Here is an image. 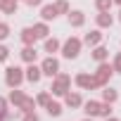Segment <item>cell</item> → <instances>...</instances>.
Instances as JSON below:
<instances>
[{
    "mask_svg": "<svg viewBox=\"0 0 121 121\" xmlns=\"http://www.w3.org/2000/svg\"><path fill=\"white\" fill-rule=\"evenodd\" d=\"M69 90H71V78H69L67 74H57V76H52V86H50V93H52V95L64 97Z\"/></svg>",
    "mask_w": 121,
    "mask_h": 121,
    "instance_id": "cell-1",
    "label": "cell"
},
{
    "mask_svg": "<svg viewBox=\"0 0 121 121\" xmlns=\"http://www.w3.org/2000/svg\"><path fill=\"white\" fill-rule=\"evenodd\" d=\"M81 45H83V40H78V38H69V40H64L62 43V55L67 57V59H76L78 57V52H81Z\"/></svg>",
    "mask_w": 121,
    "mask_h": 121,
    "instance_id": "cell-2",
    "label": "cell"
},
{
    "mask_svg": "<svg viewBox=\"0 0 121 121\" xmlns=\"http://www.w3.org/2000/svg\"><path fill=\"white\" fill-rule=\"evenodd\" d=\"M112 74H114L112 64H109V62H100V67H97V71H95V83H97V88H102V86H109V78H112Z\"/></svg>",
    "mask_w": 121,
    "mask_h": 121,
    "instance_id": "cell-3",
    "label": "cell"
},
{
    "mask_svg": "<svg viewBox=\"0 0 121 121\" xmlns=\"http://www.w3.org/2000/svg\"><path fill=\"white\" fill-rule=\"evenodd\" d=\"M24 81V71L19 67H7L5 69V83L10 88H19V83Z\"/></svg>",
    "mask_w": 121,
    "mask_h": 121,
    "instance_id": "cell-4",
    "label": "cell"
},
{
    "mask_svg": "<svg viewBox=\"0 0 121 121\" xmlns=\"http://www.w3.org/2000/svg\"><path fill=\"white\" fill-rule=\"evenodd\" d=\"M40 71H43V76H57L59 74V62H57V59L50 55L48 59H43V64H40Z\"/></svg>",
    "mask_w": 121,
    "mask_h": 121,
    "instance_id": "cell-5",
    "label": "cell"
},
{
    "mask_svg": "<svg viewBox=\"0 0 121 121\" xmlns=\"http://www.w3.org/2000/svg\"><path fill=\"white\" fill-rule=\"evenodd\" d=\"M76 86H78V88H83V90L97 88V83H95V76H90V74H78V76H76Z\"/></svg>",
    "mask_w": 121,
    "mask_h": 121,
    "instance_id": "cell-6",
    "label": "cell"
},
{
    "mask_svg": "<svg viewBox=\"0 0 121 121\" xmlns=\"http://www.w3.org/2000/svg\"><path fill=\"white\" fill-rule=\"evenodd\" d=\"M40 76H43V71H40V67H36L33 62H31V64H29V69L24 71V78H26V81H31V83H38V81H40Z\"/></svg>",
    "mask_w": 121,
    "mask_h": 121,
    "instance_id": "cell-7",
    "label": "cell"
},
{
    "mask_svg": "<svg viewBox=\"0 0 121 121\" xmlns=\"http://www.w3.org/2000/svg\"><path fill=\"white\" fill-rule=\"evenodd\" d=\"M36 40H38V36H36L33 26H26V29H22V43H24V45H33Z\"/></svg>",
    "mask_w": 121,
    "mask_h": 121,
    "instance_id": "cell-8",
    "label": "cell"
},
{
    "mask_svg": "<svg viewBox=\"0 0 121 121\" xmlns=\"http://www.w3.org/2000/svg\"><path fill=\"white\" fill-rule=\"evenodd\" d=\"M64 104H67V107H71V109H76V107H81V104H83V100H81V95H78V93H71V90H69V93L64 95Z\"/></svg>",
    "mask_w": 121,
    "mask_h": 121,
    "instance_id": "cell-9",
    "label": "cell"
},
{
    "mask_svg": "<svg viewBox=\"0 0 121 121\" xmlns=\"http://www.w3.org/2000/svg\"><path fill=\"white\" fill-rule=\"evenodd\" d=\"M57 14H59V12H57L55 5H43V7H40V17H43V22H52Z\"/></svg>",
    "mask_w": 121,
    "mask_h": 121,
    "instance_id": "cell-10",
    "label": "cell"
},
{
    "mask_svg": "<svg viewBox=\"0 0 121 121\" xmlns=\"http://www.w3.org/2000/svg\"><path fill=\"white\" fill-rule=\"evenodd\" d=\"M19 55H22V59H24L26 64H31V62H36V55H38V52H36L33 45H24V50H22Z\"/></svg>",
    "mask_w": 121,
    "mask_h": 121,
    "instance_id": "cell-11",
    "label": "cell"
},
{
    "mask_svg": "<svg viewBox=\"0 0 121 121\" xmlns=\"http://www.w3.org/2000/svg\"><path fill=\"white\" fill-rule=\"evenodd\" d=\"M67 14H69V24H71V26H83V22H86V14H83V12H78V10L71 12V10H69Z\"/></svg>",
    "mask_w": 121,
    "mask_h": 121,
    "instance_id": "cell-12",
    "label": "cell"
},
{
    "mask_svg": "<svg viewBox=\"0 0 121 121\" xmlns=\"http://www.w3.org/2000/svg\"><path fill=\"white\" fill-rule=\"evenodd\" d=\"M95 22H97V26H100V29H109V26L114 24V17H112L109 12H100Z\"/></svg>",
    "mask_w": 121,
    "mask_h": 121,
    "instance_id": "cell-13",
    "label": "cell"
},
{
    "mask_svg": "<svg viewBox=\"0 0 121 121\" xmlns=\"http://www.w3.org/2000/svg\"><path fill=\"white\" fill-rule=\"evenodd\" d=\"M100 40H102V33L95 29V31H90V33H86V38H83V43L86 45H90V48H95V45H100Z\"/></svg>",
    "mask_w": 121,
    "mask_h": 121,
    "instance_id": "cell-14",
    "label": "cell"
},
{
    "mask_svg": "<svg viewBox=\"0 0 121 121\" xmlns=\"http://www.w3.org/2000/svg\"><path fill=\"white\" fill-rule=\"evenodd\" d=\"M81 107H83V112H86L88 116H97V112H100V102H97V100H88V102H83Z\"/></svg>",
    "mask_w": 121,
    "mask_h": 121,
    "instance_id": "cell-15",
    "label": "cell"
},
{
    "mask_svg": "<svg viewBox=\"0 0 121 121\" xmlns=\"http://www.w3.org/2000/svg\"><path fill=\"white\" fill-rule=\"evenodd\" d=\"M107 55H109V50L104 45H95V50H93V59L95 62H107Z\"/></svg>",
    "mask_w": 121,
    "mask_h": 121,
    "instance_id": "cell-16",
    "label": "cell"
},
{
    "mask_svg": "<svg viewBox=\"0 0 121 121\" xmlns=\"http://www.w3.org/2000/svg\"><path fill=\"white\" fill-rule=\"evenodd\" d=\"M116 97H119V93H116L114 88L102 86V100H104V102H109V104H112V102H116Z\"/></svg>",
    "mask_w": 121,
    "mask_h": 121,
    "instance_id": "cell-17",
    "label": "cell"
},
{
    "mask_svg": "<svg viewBox=\"0 0 121 121\" xmlns=\"http://www.w3.org/2000/svg\"><path fill=\"white\" fill-rule=\"evenodd\" d=\"M24 97H26V95H24L19 88H14V90H10V97H7V102H12L14 107H19V104L24 102Z\"/></svg>",
    "mask_w": 121,
    "mask_h": 121,
    "instance_id": "cell-18",
    "label": "cell"
},
{
    "mask_svg": "<svg viewBox=\"0 0 121 121\" xmlns=\"http://www.w3.org/2000/svg\"><path fill=\"white\" fill-rule=\"evenodd\" d=\"M33 31H36V36H38V38H48V33H50L48 22H38V24H33Z\"/></svg>",
    "mask_w": 121,
    "mask_h": 121,
    "instance_id": "cell-19",
    "label": "cell"
},
{
    "mask_svg": "<svg viewBox=\"0 0 121 121\" xmlns=\"http://www.w3.org/2000/svg\"><path fill=\"white\" fill-rule=\"evenodd\" d=\"M45 109H48V114H50V116H59V114H62V104L55 102V100H50V102L45 104Z\"/></svg>",
    "mask_w": 121,
    "mask_h": 121,
    "instance_id": "cell-20",
    "label": "cell"
},
{
    "mask_svg": "<svg viewBox=\"0 0 121 121\" xmlns=\"http://www.w3.org/2000/svg\"><path fill=\"white\" fill-rule=\"evenodd\" d=\"M59 48H62V43H59L57 38H45V52L52 55V52H57Z\"/></svg>",
    "mask_w": 121,
    "mask_h": 121,
    "instance_id": "cell-21",
    "label": "cell"
},
{
    "mask_svg": "<svg viewBox=\"0 0 121 121\" xmlns=\"http://www.w3.org/2000/svg\"><path fill=\"white\" fill-rule=\"evenodd\" d=\"M17 109H22V114H24V112H33V109H36V100H33V97H24V102H22Z\"/></svg>",
    "mask_w": 121,
    "mask_h": 121,
    "instance_id": "cell-22",
    "label": "cell"
},
{
    "mask_svg": "<svg viewBox=\"0 0 121 121\" xmlns=\"http://www.w3.org/2000/svg\"><path fill=\"white\" fill-rule=\"evenodd\" d=\"M50 102V90H43V93H38V97H36V104H48Z\"/></svg>",
    "mask_w": 121,
    "mask_h": 121,
    "instance_id": "cell-23",
    "label": "cell"
},
{
    "mask_svg": "<svg viewBox=\"0 0 121 121\" xmlns=\"http://www.w3.org/2000/svg\"><path fill=\"white\" fill-rule=\"evenodd\" d=\"M97 116H112V104L109 102H100V112Z\"/></svg>",
    "mask_w": 121,
    "mask_h": 121,
    "instance_id": "cell-24",
    "label": "cell"
},
{
    "mask_svg": "<svg viewBox=\"0 0 121 121\" xmlns=\"http://www.w3.org/2000/svg\"><path fill=\"white\" fill-rule=\"evenodd\" d=\"M112 3H114V0H95V5H97V10H100V12H109Z\"/></svg>",
    "mask_w": 121,
    "mask_h": 121,
    "instance_id": "cell-25",
    "label": "cell"
},
{
    "mask_svg": "<svg viewBox=\"0 0 121 121\" xmlns=\"http://www.w3.org/2000/svg\"><path fill=\"white\" fill-rule=\"evenodd\" d=\"M55 7H57V12H64V14H67V12L71 10V7H69V3H67V0H57V3H55Z\"/></svg>",
    "mask_w": 121,
    "mask_h": 121,
    "instance_id": "cell-26",
    "label": "cell"
},
{
    "mask_svg": "<svg viewBox=\"0 0 121 121\" xmlns=\"http://www.w3.org/2000/svg\"><path fill=\"white\" fill-rule=\"evenodd\" d=\"M112 69H114V74H121V52H116L114 62H112Z\"/></svg>",
    "mask_w": 121,
    "mask_h": 121,
    "instance_id": "cell-27",
    "label": "cell"
},
{
    "mask_svg": "<svg viewBox=\"0 0 121 121\" xmlns=\"http://www.w3.org/2000/svg\"><path fill=\"white\" fill-rule=\"evenodd\" d=\"M7 36H10V26H7L5 22H0V40H5Z\"/></svg>",
    "mask_w": 121,
    "mask_h": 121,
    "instance_id": "cell-28",
    "label": "cell"
},
{
    "mask_svg": "<svg viewBox=\"0 0 121 121\" xmlns=\"http://www.w3.org/2000/svg\"><path fill=\"white\" fill-rule=\"evenodd\" d=\"M3 12H5V14H14V12H17V0H10L7 7H5Z\"/></svg>",
    "mask_w": 121,
    "mask_h": 121,
    "instance_id": "cell-29",
    "label": "cell"
},
{
    "mask_svg": "<svg viewBox=\"0 0 121 121\" xmlns=\"http://www.w3.org/2000/svg\"><path fill=\"white\" fill-rule=\"evenodd\" d=\"M0 116L7 119V100H5V97H0Z\"/></svg>",
    "mask_w": 121,
    "mask_h": 121,
    "instance_id": "cell-30",
    "label": "cell"
},
{
    "mask_svg": "<svg viewBox=\"0 0 121 121\" xmlns=\"http://www.w3.org/2000/svg\"><path fill=\"white\" fill-rule=\"evenodd\" d=\"M7 57H10V50L5 45H0V62H7Z\"/></svg>",
    "mask_w": 121,
    "mask_h": 121,
    "instance_id": "cell-31",
    "label": "cell"
},
{
    "mask_svg": "<svg viewBox=\"0 0 121 121\" xmlns=\"http://www.w3.org/2000/svg\"><path fill=\"white\" fill-rule=\"evenodd\" d=\"M22 121H38V116H36V112H24Z\"/></svg>",
    "mask_w": 121,
    "mask_h": 121,
    "instance_id": "cell-32",
    "label": "cell"
},
{
    "mask_svg": "<svg viewBox=\"0 0 121 121\" xmlns=\"http://www.w3.org/2000/svg\"><path fill=\"white\" fill-rule=\"evenodd\" d=\"M24 3H26V5H29V7H38V5H40V3H43V0H24Z\"/></svg>",
    "mask_w": 121,
    "mask_h": 121,
    "instance_id": "cell-33",
    "label": "cell"
},
{
    "mask_svg": "<svg viewBox=\"0 0 121 121\" xmlns=\"http://www.w3.org/2000/svg\"><path fill=\"white\" fill-rule=\"evenodd\" d=\"M7 3H10V0H0V10H5V7H7Z\"/></svg>",
    "mask_w": 121,
    "mask_h": 121,
    "instance_id": "cell-34",
    "label": "cell"
},
{
    "mask_svg": "<svg viewBox=\"0 0 121 121\" xmlns=\"http://www.w3.org/2000/svg\"><path fill=\"white\" fill-rule=\"evenodd\" d=\"M104 121H119V119H114V116H104Z\"/></svg>",
    "mask_w": 121,
    "mask_h": 121,
    "instance_id": "cell-35",
    "label": "cell"
},
{
    "mask_svg": "<svg viewBox=\"0 0 121 121\" xmlns=\"http://www.w3.org/2000/svg\"><path fill=\"white\" fill-rule=\"evenodd\" d=\"M114 3H116V5H121V0H114Z\"/></svg>",
    "mask_w": 121,
    "mask_h": 121,
    "instance_id": "cell-36",
    "label": "cell"
},
{
    "mask_svg": "<svg viewBox=\"0 0 121 121\" xmlns=\"http://www.w3.org/2000/svg\"><path fill=\"white\" fill-rule=\"evenodd\" d=\"M0 121H5V116H0Z\"/></svg>",
    "mask_w": 121,
    "mask_h": 121,
    "instance_id": "cell-37",
    "label": "cell"
},
{
    "mask_svg": "<svg viewBox=\"0 0 121 121\" xmlns=\"http://www.w3.org/2000/svg\"><path fill=\"white\" fill-rule=\"evenodd\" d=\"M86 121H93V119H90V116H88V119H86Z\"/></svg>",
    "mask_w": 121,
    "mask_h": 121,
    "instance_id": "cell-38",
    "label": "cell"
},
{
    "mask_svg": "<svg viewBox=\"0 0 121 121\" xmlns=\"http://www.w3.org/2000/svg\"><path fill=\"white\" fill-rule=\"evenodd\" d=\"M119 22H121V12H119Z\"/></svg>",
    "mask_w": 121,
    "mask_h": 121,
    "instance_id": "cell-39",
    "label": "cell"
},
{
    "mask_svg": "<svg viewBox=\"0 0 121 121\" xmlns=\"http://www.w3.org/2000/svg\"><path fill=\"white\" fill-rule=\"evenodd\" d=\"M17 3H19V0H17Z\"/></svg>",
    "mask_w": 121,
    "mask_h": 121,
    "instance_id": "cell-40",
    "label": "cell"
}]
</instances>
